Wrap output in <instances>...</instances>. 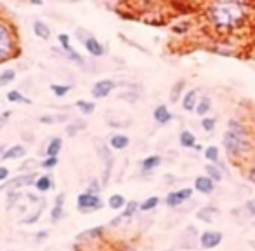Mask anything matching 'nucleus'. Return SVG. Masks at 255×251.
I'll return each instance as SVG.
<instances>
[{
  "label": "nucleus",
  "instance_id": "nucleus-1",
  "mask_svg": "<svg viewBox=\"0 0 255 251\" xmlns=\"http://www.w3.org/2000/svg\"><path fill=\"white\" fill-rule=\"evenodd\" d=\"M208 18L217 30L229 32L245 23L247 7L243 0H213L208 7Z\"/></svg>",
  "mask_w": 255,
  "mask_h": 251
},
{
  "label": "nucleus",
  "instance_id": "nucleus-2",
  "mask_svg": "<svg viewBox=\"0 0 255 251\" xmlns=\"http://www.w3.org/2000/svg\"><path fill=\"white\" fill-rule=\"evenodd\" d=\"M224 148L231 160H243L250 154H254L255 145L247 124L239 119H229L228 129L224 133Z\"/></svg>",
  "mask_w": 255,
  "mask_h": 251
},
{
  "label": "nucleus",
  "instance_id": "nucleus-3",
  "mask_svg": "<svg viewBox=\"0 0 255 251\" xmlns=\"http://www.w3.org/2000/svg\"><path fill=\"white\" fill-rule=\"evenodd\" d=\"M20 54L21 47L16 24L7 18L0 16V65L14 60Z\"/></svg>",
  "mask_w": 255,
  "mask_h": 251
},
{
  "label": "nucleus",
  "instance_id": "nucleus-4",
  "mask_svg": "<svg viewBox=\"0 0 255 251\" xmlns=\"http://www.w3.org/2000/svg\"><path fill=\"white\" fill-rule=\"evenodd\" d=\"M77 207L80 213H91V211H100L103 207V201L98 194L93 192H82L77 195Z\"/></svg>",
  "mask_w": 255,
  "mask_h": 251
},
{
  "label": "nucleus",
  "instance_id": "nucleus-5",
  "mask_svg": "<svg viewBox=\"0 0 255 251\" xmlns=\"http://www.w3.org/2000/svg\"><path fill=\"white\" fill-rule=\"evenodd\" d=\"M58 42H60L61 49H63V52H65V58H67L68 61H72V63L79 65V67H84V65H86V60L72 47V44H70V37H68L67 33H60V35H58Z\"/></svg>",
  "mask_w": 255,
  "mask_h": 251
},
{
  "label": "nucleus",
  "instance_id": "nucleus-6",
  "mask_svg": "<svg viewBox=\"0 0 255 251\" xmlns=\"http://www.w3.org/2000/svg\"><path fill=\"white\" fill-rule=\"evenodd\" d=\"M37 180V173L35 171H28L26 175H20L16 178H12L11 182H5L4 185H0V192L2 190H16L20 187H26V185H33Z\"/></svg>",
  "mask_w": 255,
  "mask_h": 251
},
{
  "label": "nucleus",
  "instance_id": "nucleus-7",
  "mask_svg": "<svg viewBox=\"0 0 255 251\" xmlns=\"http://www.w3.org/2000/svg\"><path fill=\"white\" fill-rule=\"evenodd\" d=\"M117 86H119V84H116L114 80L102 79V80H98V82L93 84L91 96H93V98H96V100H103V98H107V96L110 94V92L114 91Z\"/></svg>",
  "mask_w": 255,
  "mask_h": 251
},
{
  "label": "nucleus",
  "instance_id": "nucleus-8",
  "mask_svg": "<svg viewBox=\"0 0 255 251\" xmlns=\"http://www.w3.org/2000/svg\"><path fill=\"white\" fill-rule=\"evenodd\" d=\"M192 197V188H180V190H175V192H170L166 195V199H164V204L168 207H178L182 206L185 201H189Z\"/></svg>",
  "mask_w": 255,
  "mask_h": 251
},
{
  "label": "nucleus",
  "instance_id": "nucleus-9",
  "mask_svg": "<svg viewBox=\"0 0 255 251\" xmlns=\"http://www.w3.org/2000/svg\"><path fill=\"white\" fill-rule=\"evenodd\" d=\"M82 46H84V49L88 51V54L93 56V58H103L105 52H107L105 46L102 44V42L96 39V37H93L91 33H89V35L82 40Z\"/></svg>",
  "mask_w": 255,
  "mask_h": 251
},
{
  "label": "nucleus",
  "instance_id": "nucleus-10",
  "mask_svg": "<svg viewBox=\"0 0 255 251\" xmlns=\"http://www.w3.org/2000/svg\"><path fill=\"white\" fill-rule=\"evenodd\" d=\"M224 235L222 232L219 230H204L203 234L200 235V244L203 250H213L217 248L220 243H222Z\"/></svg>",
  "mask_w": 255,
  "mask_h": 251
},
{
  "label": "nucleus",
  "instance_id": "nucleus-11",
  "mask_svg": "<svg viewBox=\"0 0 255 251\" xmlns=\"http://www.w3.org/2000/svg\"><path fill=\"white\" fill-rule=\"evenodd\" d=\"M194 188L200 192V194L210 195V194H213V190H215V182L206 175L198 176V178L194 180Z\"/></svg>",
  "mask_w": 255,
  "mask_h": 251
},
{
  "label": "nucleus",
  "instance_id": "nucleus-12",
  "mask_svg": "<svg viewBox=\"0 0 255 251\" xmlns=\"http://www.w3.org/2000/svg\"><path fill=\"white\" fill-rule=\"evenodd\" d=\"M152 117H154L155 124H159V126H166V124L172 122L173 114L170 112V108H168L166 105H159V107H155Z\"/></svg>",
  "mask_w": 255,
  "mask_h": 251
},
{
  "label": "nucleus",
  "instance_id": "nucleus-13",
  "mask_svg": "<svg viewBox=\"0 0 255 251\" xmlns=\"http://www.w3.org/2000/svg\"><path fill=\"white\" fill-rule=\"evenodd\" d=\"M198 101H200V91L198 89H191V91H187L182 96V108L185 112H194Z\"/></svg>",
  "mask_w": 255,
  "mask_h": 251
},
{
  "label": "nucleus",
  "instance_id": "nucleus-14",
  "mask_svg": "<svg viewBox=\"0 0 255 251\" xmlns=\"http://www.w3.org/2000/svg\"><path fill=\"white\" fill-rule=\"evenodd\" d=\"M26 156V148L23 145H12V147L5 148L4 154H2V159L4 160H16V159H23Z\"/></svg>",
  "mask_w": 255,
  "mask_h": 251
},
{
  "label": "nucleus",
  "instance_id": "nucleus-15",
  "mask_svg": "<svg viewBox=\"0 0 255 251\" xmlns=\"http://www.w3.org/2000/svg\"><path fill=\"white\" fill-rule=\"evenodd\" d=\"M100 156L102 159L105 160V173H103V187L108 183V176H110V171H112V164H114V159H112V154L108 152V148L105 147V145H102L100 147Z\"/></svg>",
  "mask_w": 255,
  "mask_h": 251
},
{
  "label": "nucleus",
  "instance_id": "nucleus-16",
  "mask_svg": "<svg viewBox=\"0 0 255 251\" xmlns=\"http://www.w3.org/2000/svg\"><path fill=\"white\" fill-rule=\"evenodd\" d=\"M61 148H63V139L60 136H54V138L49 139L48 147H46V157H58Z\"/></svg>",
  "mask_w": 255,
  "mask_h": 251
},
{
  "label": "nucleus",
  "instance_id": "nucleus-17",
  "mask_svg": "<svg viewBox=\"0 0 255 251\" xmlns=\"http://www.w3.org/2000/svg\"><path fill=\"white\" fill-rule=\"evenodd\" d=\"M33 33H35V37H39L40 40H49L51 39V28H49L44 21H40V20L33 21Z\"/></svg>",
  "mask_w": 255,
  "mask_h": 251
},
{
  "label": "nucleus",
  "instance_id": "nucleus-18",
  "mask_svg": "<svg viewBox=\"0 0 255 251\" xmlns=\"http://www.w3.org/2000/svg\"><path fill=\"white\" fill-rule=\"evenodd\" d=\"M217 215H219V207L217 206H206V207H203V209H200V211L196 213L198 220H201V222H204V223H211Z\"/></svg>",
  "mask_w": 255,
  "mask_h": 251
},
{
  "label": "nucleus",
  "instance_id": "nucleus-19",
  "mask_svg": "<svg viewBox=\"0 0 255 251\" xmlns=\"http://www.w3.org/2000/svg\"><path fill=\"white\" fill-rule=\"evenodd\" d=\"M108 145H110L114 150H124V148L129 147V138L126 135H114L108 139Z\"/></svg>",
  "mask_w": 255,
  "mask_h": 251
},
{
  "label": "nucleus",
  "instance_id": "nucleus-20",
  "mask_svg": "<svg viewBox=\"0 0 255 251\" xmlns=\"http://www.w3.org/2000/svg\"><path fill=\"white\" fill-rule=\"evenodd\" d=\"M161 162H163L161 156H157V154H152V156H147L144 160H142V169H144V171H154L155 167L161 166Z\"/></svg>",
  "mask_w": 255,
  "mask_h": 251
},
{
  "label": "nucleus",
  "instance_id": "nucleus-21",
  "mask_svg": "<svg viewBox=\"0 0 255 251\" xmlns=\"http://www.w3.org/2000/svg\"><path fill=\"white\" fill-rule=\"evenodd\" d=\"M211 110V98L210 96H200V101L196 105V114L200 117H206V114Z\"/></svg>",
  "mask_w": 255,
  "mask_h": 251
},
{
  "label": "nucleus",
  "instance_id": "nucleus-22",
  "mask_svg": "<svg viewBox=\"0 0 255 251\" xmlns=\"http://www.w3.org/2000/svg\"><path fill=\"white\" fill-rule=\"evenodd\" d=\"M178 141H180V147H183V148H194L196 143H198V141H196L194 133L187 131V129H183V131L180 133Z\"/></svg>",
  "mask_w": 255,
  "mask_h": 251
},
{
  "label": "nucleus",
  "instance_id": "nucleus-23",
  "mask_svg": "<svg viewBox=\"0 0 255 251\" xmlns=\"http://www.w3.org/2000/svg\"><path fill=\"white\" fill-rule=\"evenodd\" d=\"M33 187L37 188L39 192H49L52 188V178L49 175H42V176H37L35 183Z\"/></svg>",
  "mask_w": 255,
  "mask_h": 251
},
{
  "label": "nucleus",
  "instance_id": "nucleus-24",
  "mask_svg": "<svg viewBox=\"0 0 255 251\" xmlns=\"http://www.w3.org/2000/svg\"><path fill=\"white\" fill-rule=\"evenodd\" d=\"M183 89H185V80H183V79L177 80V82L173 84L172 91H170V103H178V100H180V96H182Z\"/></svg>",
  "mask_w": 255,
  "mask_h": 251
},
{
  "label": "nucleus",
  "instance_id": "nucleus-25",
  "mask_svg": "<svg viewBox=\"0 0 255 251\" xmlns=\"http://www.w3.org/2000/svg\"><path fill=\"white\" fill-rule=\"evenodd\" d=\"M86 120H82V119H74L72 122L68 124L67 128H65V131H67V135L68 136H76L77 133H80V131H84L86 129Z\"/></svg>",
  "mask_w": 255,
  "mask_h": 251
},
{
  "label": "nucleus",
  "instance_id": "nucleus-26",
  "mask_svg": "<svg viewBox=\"0 0 255 251\" xmlns=\"http://www.w3.org/2000/svg\"><path fill=\"white\" fill-rule=\"evenodd\" d=\"M68 119H70V115L68 114H60V115H42L39 117V122L42 124H65L68 122Z\"/></svg>",
  "mask_w": 255,
  "mask_h": 251
},
{
  "label": "nucleus",
  "instance_id": "nucleus-27",
  "mask_svg": "<svg viewBox=\"0 0 255 251\" xmlns=\"http://www.w3.org/2000/svg\"><path fill=\"white\" fill-rule=\"evenodd\" d=\"M204 171H206V176H210L215 183H219V182H222V178H224V175H222V171H220V167L217 166V164H206L204 166Z\"/></svg>",
  "mask_w": 255,
  "mask_h": 251
},
{
  "label": "nucleus",
  "instance_id": "nucleus-28",
  "mask_svg": "<svg viewBox=\"0 0 255 251\" xmlns=\"http://www.w3.org/2000/svg\"><path fill=\"white\" fill-rule=\"evenodd\" d=\"M7 101H11V103H21V105H30L32 103V100L21 94L18 89H12V91L7 92Z\"/></svg>",
  "mask_w": 255,
  "mask_h": 251
},
{
  "label": "nucleus",
  "instance_id": "nucleus-29",
  "mask_svg": "<svg viewBox=\"0 0 255 251\" xmlns=\"http://www.w3.org/2000/svg\"><path fill=\"white\" fill-rule=\"evenodd\" d=\"M44 207H46V199L40 203V206L37 207L35 211L32 213L30 216H25L23 220H21V223H25V225H33V223H37V220L42 216V211H44Z\"/></svg>",
  "mask_w": 255,
  "mask_h": 251
},
{
  "label": "nucleus",
  "instance_id": "nucleus-30",
  "mask_svg": "<svg viewBox=\"0 0 255 251\" xmlns=\"http://www.w3.org/2000/svg\"><path fill=\"white\" fill-rule=\"evenodd\" d=\"M204 159L211 164H217L220 160V150L215 145H210V147L204 148Z\"/></svg>",
  "mask_w": 255,
  "mask_h": 251
},
{
  "label": "nucleus",
  "instance_id": "nucleus-31",
  "mask_svg": "<svg viewBox=\"0 0 255 251\" xmlns=\"http://www.w3.org/2000/svg\"><path fill=\"white\" fill-rule=\"evenodd\" d=\"M76 107L82 112L84 115H91L93 112L96 110V105L95 101H89V100H77L76 101Z\"/></svg>",
  "mask_w": 255,
  "mask_h": 251
},
{
  "label": "nucleus",
  "instance_id": "nucleus-32",
  "mask_svg": "<svg viewBox=\"0 0 255 251\" xmlns=\"http://www.w3.org/2000/svg\"><path fill=\"white\" fill-rule=\"evenodd\" d=\"M16 79V70L14 68H5L0 72V88H4L7 84H12V80Z\"/></svg>",
  "mask_w": 255,
  "mask_h": 251
},
{
  "label": "nucleus",
  "instance_id": "nucleus-33",
  "mask_svg": "<svg viewBox=\"0 0 255 251\" xmlns=\"http://www.w3.org/2000/svg\"><path fill=\"white\" fill-rule=\"evenodd\" d=\"M49 89L54 92L56 98H63L65 94H68V92L72 91V86L70 84H51Z\"/></svg>",
  "mask_w": 255,
  "mask_h": 251
},
{
  "label": "nucleus",
  "instance_id": "nucleus-34",
  "mask_svg": "<svg viewBox=\"0 0 255 251\" xmlns=\"http://www.w3.org/2000/svg\"><path fill=\"white\" fill-rule=\"evenodd\" d=\"M108 206L110 209H121V207L126 206V199H124V195L121 194H114L108 197Z\"/></svg>",
  "mask_w": 255,
  "mask_h": 251
},
{
  "label": "nucleus",
  "instance_id": "nucleus-35",
  "mask_svg": "<svg viewBox=\"0 0 255 251\" xmlns=\"http://www.w3.org/2000/svg\"><path fill=\"white\" fill-rule=\"evenodd\" d=\"M159 204V197L157 195H152V197H147V199L144 201V203L140 204V211H152V209H155V206Z\"/></svg>",
  "mask_w": 255,
  "mask_h": 251
},
{
  "label": "nucleus",
  "instance_id": "nucleus-36",
  "mask_svg": "<svg viewBox=\"0 0 255 251\" xmlns=\"http://www.w3.org/2000/svg\"><path fill=\"white\" fill-rule=\"evenodd\" d=\"M103 234V227H96V228H91V230L84 232V234H79L77 235V241H82V239H96V237H102Z\"/></svg>",
  "mask_w": 255,
  "mask_h": 251
},
{
  "label": "nucleus",
  "instance_id": "nucleus-37",
  "mask_svg": "<svg viewBox=\"0 0 255 251\" xmlns=\"http://www.w3.org/2000/svg\"><path fill=\"white\" fill-rule=\"evenodd\" d=\"M140 209V206H138V203L136 201H129V203H126V206H124V213L121 216H123L124 220H128V218H131L133 215H135L136 211Z\"/></svg>",
  "mask_w": 255,
  "mask_h": 251
},
{
  "label": "nucleus",
  "instance_id": "nucleus-38",
  "mask_svg": "<svg viewBox=\"0 0 255 251\" xmlns=\"http://www.w3.org/2000/svg\"><path fill=\"white\" fill-rule=\"evenodd\" d=\"M215 126H217V119H213V117H203V120H201V128L206 133L215 131Z\"/></svg>",
  "mask_w": 255,
  "mask_h": 251
},
{
  "label": "nucleus",
  "instance_id": "nucleus-39",
  "mask_svg": "<svg viewBox=\"0 0 255 251\" xmlns=\"http://www.w3.org/2000/svg\"><path fill=\"white\" fill-rule=\"evenodd\" d=\"M241 211H243L245 216H250V218H255V197L250 201L245 203V206L241 207Z\"/></svg>",
  "mask_w": 255,
  "mask_h": 251
},
{
  "label": "nucleus",
  "instance_id": "nucleus-40",
  "mask_svg": "<svg viewBox=\"0 0 255 251\" xmlns=\"http://www.w3.org/2000/svg\"><path fill=\"white\" fill-rule=\"evenodd\" d=\"M65 216V211H63V206H60V204H54V207L51 209V220L52 222H60L61 218Z\"/></svg>",
  "mask_w": 255,
  "mask_h": 251
},
{
  "label": "nucleus",
  "instance_id": "nucleus-41",
  "mask_svg": "<svg viewBox=\"0 0 255 251\" xmlns=\"http://www.w3.org/2000/svg\"><path fill=\"white\" fill-rule=\"evenodd\" d=\"M40 166L44 167V169H54L56 166H58V157H46L42 162H40Z\"/></svg>",
  "mask_w": 255,
  "mask_h": 251
},
{
  "label": "nucleus",
  "instance_id": "nucleus-42",
  "mask_svg": "<svg viewBox=\"0 0 255 251\" xmlns=\"http://www.w3.org/2000/svg\"><path fill=\"white\" fill-rule=\"evenodd\" d=\"M172 32L177 33V35H183V33L189 32V23H177L172 26Z\"/></svg>",
  "mask_w": 255,
  "mask_h": 251
},
{
  "label": "nucleus",
  "instance_id": "nucleus-43",
  "mask_svg": "<svg viewBox=\"0 0 255 251\" xmlns=\"http://www.w3.org/2000/svg\"><path fill=\"white\" fill-rule=\"evenodd\" d=\"M102 190V185L98 183V180H91V183L88 187V192H93V194H100Z\"/></svg>",
  "mask_w": 255,
  "mask_h": 251
},
{
  "label": "nucleus",
  "instance_id": "nucleus-44",
  "mask_svg": "<svg viewBox=\"0 0 255 251\" xmlns=\"http://www.w3.org/2000/svg\"><path fill=\"white\" fill-rule=\"evenodd\" d=\"M32 166H37V160L35 159H28L26 162H23L20 166V171H28V169H32Z\"/></svg>",
  "mask_w": 255,
  "mask_h": 251
},
{
  "label": "nucleus",
  "instance_id": "nucleus-45",
  "mask_svg": "<svg viewBox=\"0 0 255 251\" xmlns=\"http://www.w3.org/2000/svg\"><path fill=\"white\" fill-rule=\"evenodd\" d=\"M9 176H11L9 167L7 166H0V182H5V180H9Z\"/></svg>",
  "mask_w": 255,
  "mask_h": 251
},
{
  "label": "nucleus",
  "instance_id": "nucleus-46",
  "mask_svg": "<svg viewBox=\"0 0 255 251\" xmlns=\"http://www.w3.org/2000/svg\"><path fill=\"white\" fill-rule=\"evenodd\" d=\"M248 182H252V183L255 185V162L250 166V169H248Z\"/></svg>",
  "mask_w": 255,
  "mask_h": 251
},
{
  "label": "nucleus",
  "instance_id": "nucleus-47",
  "mask_svg": "<svg viewBox=\"0 0 255 251\" xmlns=\"http://www.w3.org/2000/svg\"><path fill=\"white\" fill-rule=\"evenodd\" d=\"M63 203H65V194H58V195H56L54 204H60V206H63Z\"/></svg>",
  "mask_w": 255,
  "mask_h": 251
},
{
  "label": "nucleus",
  "instance_id": "nucleus-48",
  "mask_svg": "<svg viewBox=\"0 0 255 251\" xmlns=\"http://www.w3.org/2000/svg\"><path fill=\"white\" fill-rule=\"evenodd\" d=\"M11 115H12V112H11V110H5L4 114H2V117H0V120H2V122H4V120H7Z\"/></svg>",
  "mask_w": 255,
  "mask_h": 251
},
{
  "label": "nucleus",
  "instance_id": "nucleus-49",
  "mask_svg": "<svg viewBox=\"0 0 255 251\" xmlns=\"http://www.w3.org/2000/svg\"><path fill=\"white\" fill-rule=\"evenodd\" d=\"M48 235H49L48 230H42V232H39V234H37V237H39V239H46Z\"/></svg>",
  "mask_w": 255,
  "mask_h": 251
},
{
  "label": "nucleus",
  "instance_id": "nucleus-50",
  "mask_svg": "<svg viewBox=\"0 0 255 251\" xmlns=\"http://www.w3.org/2000/svg\"><path fill=\"white\" fill-rule=\"evenodd\" d=\"M28 4H32V5H42V4H44V0H28Z\"/></svg>",
  "mask_w": 255,
  "mask_h": 251
},
{
  "label": "nucleus",
  "instance_id": "nucleus-51",
  "mask_svg": "<svg viewBox=\"0 0 255 251\" xmlns=\"http://www.w3.org/2000/svg\"><path fill=\"white\" fill-rule=\"evenodd\" d=\"M108 4H121V2H124V0H107Z\"/></svg>",
  "mask_w": 255,
  "mask_h": 251
},
{
  "label": "nucleus",
  "instance_id": "nucleus-52",
  "mask_svg": "<svg viewBox=\"0 0 255 251\" xmlns=\"http://www.w3.org/2000/svg\"><path fill=\"white\" fill-rule=\"evenodd\" d=\"M4 150H5V147H4V145H0V157H2V154H4Z\"/></svg>",
  "mask_w": 255,
  "mask_h": 251
},
{
  "label": "nucleus",
  "instance_id": "nucleus-53",
  "mask_svg": "<svg viewBox=\"0 0 255 251\" xmlns=\"http://www.w3.org/2000/svg\"><path fill=\"white\" fill-rule=\"evenodd\" d=\"M124 251H135V250H131V248H126V250H124Z\"/></svg>",
  "mask_w": 255,
  "mask_h": 251
},
{
  "label": "nucleus",
  "instance_id": "nucleus-54",
  "mask_svg": "<svg viewBox=\"0 0 255 251\" xmlns=\"http://www.w3.org/2000/svg\"><path fill=\"white\" fill-rule=\"evenodd\" d=\"M166 251H173V250H166Z\"/></svg>",
  "mask_w": 255,
  "mask_h": 251
},
{
  "label": "nucleus",
  "instance_id": "nucleus-55",
  "mask_svg": "<svg viewBox=\"0 0 255 251\" xmlns=\"http://www.w3.org/2000/svg\"><path fill=\"white\" fill-rule=\"evenodd\" d=\"M0 9H2V4H0Z\"/></svg>",
  "mask_w": 255,
  "mask_h": 251
},
{
  "label": "nucleus",
  "instance_id": "nucleus-56",
  "mask_svg": "<svg viewBox=\"0 0 255 251\" xmlns=\"http://www.w3.org/2000/svg\"><path fill=\"white\" fill-rule=\"evenodd\" d=\"M254 60H255V56H254Z\"/></svg>",
  "mask_w": 255,
  "mask_h": 251
},
{
  "label": "nucleus",
  "instance_id": "nucleus-57",
  "mask_svg": "<svg viewBox=\"0 0 255 251\" xmlns=\"http://www.w3.org/2000/svg\"><path fill=\"white\" fill-rule=\"evenodd\" d=\"M254 225H255V222H254Z\"/></svg>",
  "mask_w": 255,
  "mask_h": 251
},
{
  "label": "nucleus",
  "instance_id": "nucleus-58",
  "mask_svg": "<svg viewBox=\"0 0 255 251\" xmlns=\"http://www.w3.org/2000/svg\"><path fill=\"white\" fill-rule=\"evenodd\" d=\"M0 128H2V126H0Z\"/></svg>",
  "mask_w": 255,
  "mask_h": 251
}]
</instances>
